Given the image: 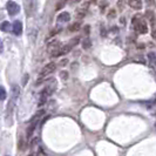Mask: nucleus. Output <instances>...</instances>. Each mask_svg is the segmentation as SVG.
I'll use <instances>...</instances> for the list:
<instances>
[{"instance_id":"nucleus-1","label":"nucleus","mask_w":156,"mask_h":156,"mask_svg":"<svg viewBox=\"0 0 156 156\" xmlns=\"http://www.w3.org/2000/svg\"><path fill=\"white\" fill-rule=\"evenodd\" d=\"M19 95H20V87L18 85H13V87L11 88V99L7 105V110H6V121H8V125H11L13 110H14L16 101L19 99Z\"/></svg>"},{"instance_id":"nucleus-2","label":"nucleus","mask_w":156,"mask_h":156,"mask_svg":"<svg viewBox=\"0 0 156 156\" xmlns=\"http://www.w3.org/2000/svg\"><path fill=\"white\" fill-rule=\"evenodd\" d=\"M45 114V110H40L38 114H35L34 116L32 117L31 120V125L27 127V129H26V136L30 139L32 135H33V133H34V129H35V127L38 126V122L40 121V117L42 116Z\"/></svg>"},{"instance_id":"nucleus-3","label":"nucleus","mask_w":156,"mask_h":156,"mask_svg":"<svg viewBox=\"0 0 156 156\" xmlns=\"http://www.w3.org/2000/svg\"><path fill=\"white\" fill-rule=\"evenodd\" d=\"M6 8H7V12L9 16H16L19 13V11H20V6L16 4V1H7V4H6Z\"/></svg>"},{"instance_id":"nucleus-4","label":"nucleus","mask_w":156,"mask_h":156,"mask_svg":"<svg viewBox=\"0 0 156 156\" xmlns=\"http://www.w3.org/2000/svg\"><path fill=\"white\" fill-rule=\"evenodd\" d=\"M56 69V65H55L54 62H49L47 63L46 66L42 68V70H41V73H40V78H45L46 75H48V74H52L54 70Z\"/></svg>"},{"instance_id":"nucleus-5","label":"nucleus","mask_w":156,"mask_h":156,"mask_svg":"<svg viewBox=\"0 0 156 156\" xmlns=\"http://www.w3.org/2000/svg\"><path fill=\"white\" fill-rule=\"evenodd\" d=\"M135 31L140 34H146L148 32V23L144 20H141L140 23H137L135 25Z\"/></svg>"},{"instance_id":"nucleus-6","label":"nucleus","mask_w":156,"mask_h":156,"mask_svg":"<svg viewBox=\"0 0 156 156\" xmlns=\"http://www.w3.org/2000/svg\"><path fill=\"white\" fill-rule=\"evenodd\" d=\"M12 32L16 35H21V33H23V23H20L19 20H16V21L13 23V25H12Z\"/></svg>"},{"instance_id":"nucleus-7","label":"nucleus","mask_w":156,"mask_h":156,"mask_svg":"<svg viewBox=\"0 0 156 156\" xmlns=\"http://www.w3.org/2000/svg\"><path fill=\"white\" fill-rule=\"evenodd\" d=\"M146 18L148 19V21L150 23V25H151V27H154V26H156L155 14H154V12H153V11H150V9H148V11L146 12Z\"/></svg>"},{"instance_id":"nucleus-8","label":"nucleus","mask_w":156,"mask_h":156,"mask_svg":"<svg viewBox=\"0 0 156 156\" xmlns=\"http://www.w3.org/2000/svg\"><path fill=\"white\" fill-rule=\"evenodd\" d=\"M128 5L133 9L140 11L141 8H142V1L141 0H130V1H128Z\"/></svg>"},{"instance_id":"nucleus-9","label":"nucleus","mask_w":156,"mask_h":156,"mask_svg":"<svg viewBox=\"0 0 156 156\" xmlns=\"http://www.w3.org/2000/svg\"><path fill=\"white\" fill-rule=\"evenodd\" d=\"M70 19V16L68 12H62V13H60L59 16H58V21L59 23H67V21H69Z\"/></svg>"},{"instance_id":"nucleus-10","label":"nucleus","mask_w":156,"mask_h":156,"mask_svg":"<svg viewBox=\"0 0 156 156\" xmlns=\"http://www.w3.org/2000/svg\"><path fill=\"white\" fill-rule=\"evenodd\" d=\"M0 30L2 32H9L12 31V25L8 23V21H4V23L0 25Z\"/></svg>"},{"instance_id":"nucleus-11","label":"nucleus","mask_w":156,"mask_h":156,"mask_svg":"<svg viewBox=\"0 0 156 156\" xmlns=\"http://www.w3.org/2000/svg\"><path fill=\"white\" fill-rule=\"evenodd\" d=\"M148 60H149V63H150L153 67H156V54L154 52L148 53Z\"/></svg>"},{"instance_id":"nucleus-12","label":"nucleus","mask_w":156,"mask_h":156,"mask_svg":"<svg viewBox=\"0 0 156 156\" xmlns=\"http://www.w3.org/2000/svg\"><path fill=\"white\" fill-rule=\"evenodd\" d=\"M80 27H81V23L76 21V23H72L69 27H68V31L69 32H78L79 30H80Z\"/></svg>"},{"instance_id":"nucleus-13","label":"nucleus","mask_w":156,"mask_h":156,"mask_svg":"<svg viewBox=\"0 0 156 156\" xmlns=\"http://www.w3.org/2000/svg\"><path fill=\"white\" fill-rule=\"evenodd\" d=\"M86 8L85 7H82V8H80V9H78L76 11V18H80V19H82V18H85V16H86Z\"/></svg>"},{"instance_id":"nucleus-14","label":"nucleus","mask_w":156,"mask_h":156,"mask_svg":"<svg viewBox=\"0 0 156 156\" xmlns=\"http://www.w3.org/2000/svg\"><path fill=\"white\" fill-rule=\"evenodd\" d=\"M90 46H92V41H90V39H89V38H86V39L82 41V47H83L85 49L90 48Z\"/></svg>"},{"instance_id":"nucleus-15","label":"nucleus","mask_w":156,"mask_h":156,"mask_svg":"<svg viewBox=\"0 0 156 156\" xmlns=\"http://www.w3.org/2000/svg\"><path fill=\"white\" fill-rule=\"evenodd\" d=\"M6 89L4 88V87L0 86V100H5L6 99Z\"/></svg>"},{"instance_id":"nucleus-16","label":"nucleus","mask_w":156,"mask_h":156,"mask_svg":"<svg viewBox=\"0 0 156 156\" xmlns=\"http://www.w3.org/2000/svg\"><path fill=\"white\" fill-rule=\"evenodd\" d=\"M79 42H80V38H79V37H76V38H73V39L70 40L69 45L73 47V46H75V45H78Z\"/></svg>"},{"instance_id":"nucleus-17","label":"nucleus","mask_w":156,"mask_h":156,"mask_svg":"<svg viewBox=\"0 0 156 156\" xmlns=\"http://www.w3.org/2000/svg\"><path fill=\"white\" fill-rule=\"evenodd\" d=\"M66 5V1H59V2H56V6H55V9L56 11H59V9H61Z\"/></svg>"},{"instance_id":"nucleus-18","label":"nucleus","mask_w":156,"mask_h":156,"mask_svg":"<svg viewBox=\"0 0 156 156\" xmlns=\"http://www.w3.org/2000/svg\"><path fill=\"white\" fill-rule=\"evenodd\" d=\"M115 14H116V11H115V9H110L109 13H108V18L112 19V18H114V16H115Z\"/></svg>"},{"instance_id":"nucleus-19","label":"nucleus","mask_w":156,"mask_h":156,"mask_svg":"<svg viewBox=\"0 0 156 156\" xmlns=\"http://www.w3.org/2000/svg\"><path fill=\"white\" fill-rule=\"evenodd\" d=\"M67 63H68V60H67V59H63V60H61V61L59 62V65H60V66H66Z\"/></svg>"},{"instance_id":"nucleus-20","label":"nucleus","mask_w":156,"mask_h":156,"mask_svg":"<svg viewBox=\"0 0 156 156\" xmlns=\"http://www.w3.org/2000/svg\"><path fill=\"white\" fill-rule=\"evenodd\" d=\"M89 32H90V26H88V25H87V26H85V33L88 34Z\"/></svg>"},{"instance_id":"nucleus-21","label":"nucleus","mask_w":156,"mask_h":156,"mask_svg":"<svg viewBox=\"0 0 156 156\" xmlns=\"http://www.w3.org/2000/svg\"><path fill=\"white\" fill-rule=\"evenodd\" d=\"M100 5H101V9L103 11L106 6H108V2H100Z\"/></svg>"},{"instance_id":"nucleus-22","label":"nucleus","mask_w":156,"mask_h":156,"mask_svg":"<svg viewBox=\"0 0 156 156\" xmlns=\"http://www.w3.org/2000/svg\"><path fill=\"white\" fill-rule=\"evenodd\" d=\"M67 74H68L67 72H62V73H61V78H62V79H67V76H68Z\"/></svg>"},{"instance_id":"nucleus-23","label":"nucleus","mask_w":156,"mask_h":156,"mask_svg":"<svg viewBox=\"0 0 156 156\" xmlns=\"http://www.w3.org/2000/svg\"><path fill=\"white\" fill-rule=\"evenodd\" d=\"M2 51H4V45H2V41L0 40V54L2 53Z\"/></svg>"},{"instance_id":"nucleus-24","label":"nucleus","mask_w":156,"mask_h":156,"mask_svg":"<svg viewBox=\"0 0 156 156\" xmlns=\"http://www.w3.org/2000/svg\"><path fill=\"white\" fill-rule=\"evenodd\" d=\"M27 156H35L34 154H30V155H27Z\"/></svg>"}]
</instances>
